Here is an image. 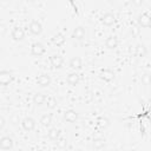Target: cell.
I'll return each instance as SVG.
<instances>
[{
	"instance_id": "cell-15",
	"label": "cell",
	"mask_w": 151,
	"mask_h": 151,
	"mask_svg": "<svg viewBox=\"0 0 151 151\" xmlns=\"http://www.w3.org/2000/svg\"><path fill=\"white\" fill-rule=\"evenodd\" d=\"M70 66H71V68H73L74 71L80 70V68H81V66H83L81 59H80L79 57H73V58L70 60Z\"/></svg>"
},
{
	"instance_id": "cell-13",
	"label": "cell",
	"mask_w": 151,
	"mask_h": 151,
	"mask_svg": "<svg viewBox=\"0 0 151 151\" xmlns=\"http://www.w3.org/2000/svg\"><path fill=\"white\" fill-rule=\"evenodd\" d=\"M37 83H38L39 86L46 87V86H48V85L51 84V78H50V76H47V74H40V76L37 78Z\"/></svg>"
},
{
	"instance_id": "cell-11",
	"label": "cell",
	"mask_w": 151,
	"mask_h": 151,
	"mask_svg": "<svg viewBox=\"0 0 151 151\" xmlns=\"http://www.w3.org/2000/svg\"><path fill=\"white\" fill-rule=\"evenodd\" d=\"M105 46L109 48V50H114L117 46H118V39L116 35H110L106 38L105 40Z\"/></svg>"
},
{
	"instance_id": "cell-6",
	"label": "cell",
	"mask_w": 151,
	"mask_h": 151,
	"mask_svg": "<svg viewBox=\"0 0 151 151\" xmlns=\"http://www.w3.org/2000/svg\"><path fill=\"white\" fill-rule=\"evenodd\" d=\"M12 80H13V76H12L11 72L5 71V70L0 72V84H1V85L6 86V85H8Z\"/></svg>"
},
{
	"instance_id": "cell-20",
	"label": "cell",
	"mask_w": 151,
	"mask_h": 151,
	"mask_svg": "<svg viewBox=\"0 0 151 151\" xmlns=\"http://www.w3.org/2000/svg\"><path fill=\"white\" fill-rule=\"evenodd\" d=\"M46 101V97L42 93H35L33 96V103L35 105H42Z\"/></svg>"
},
{
	"instance_id": "cell-3",
	"label": "cell",
	"mask_w": 151,
	"mask_h": 151,
	"mask_svg": "<svg viewBox=\"0 0 151 151\" xmlns=\"http://www.w3.org/2000/svg\"><path fill=\"white\" fill-rule=\"evenodd\" d=\"M21 126H22V129L25 131H28V132L29 131H33L35 129V120L33 118H31V117H26V118L22 119Z\"/></svg>"
},
{
	"instance_id": "cell-27",
	"label": "cell",
	"mask_w": 151,
	"mask_h": 151,
	"mask_svg": "<svg viewBox=\"0 0 151 151\" xmlns=\"http://www.w3.org/2000/svg\"><path fill=\"white\" fill-rule=\"evenodd\" d=\"M132 1H133V2H134V5H137V6H138V5H140V4L143 2V0H132Z\"/></svg>"
},
{
	"instance_id": "cell-19",
	"label": "cell",
	"mask_w": 151,
	"mask_h": 151,
	"mask_svg": "<svg viewBox=\"0 0 151 151\" xmlns=\"http://www.w3.org/2000/svg\"><path fill=\"white\" fill-rule=\"evenodd\" d=\"M52 41H53V44H54L55 46H61V45L65 44V37H64L61 33H57V34L53 37Z\"/></svg>"
},
{
	"instance_id": "cell-4",
	"label": "cell",
	"mask_w": 151,
	"mask_h": 151,
	"mask_svg": "<svg viewBox=\"0 0 151 151\" xmlns=\"http://www.w3.org/2000/svg\"><path fill=\"white\" fill-rule=\"evenodd\" d=\"M28 28H29V32L33 35H39L42 32V25L37 20H32L29 26H28Z\"/></svg>"
},
{
	"instance_id": "cell-24",
	"label": "cell",
	"mask_w": 151,
	"mask_h": 151,
	"mask_svg": "<svg viewBox=\"0 0 151 151\" xmlns=\"http://www.w3.org/2000/svg\"><path fill=\"white\" fill-rule=\"evenodd\" d=\"M47 104H48V107H54L55 105H57V100L54 99V98H48L47 99Z\"/></svg>"
},
{
	"instance_id": "cell-22",
	"label": "cell",
	"mask_w": 151,
	"mask_h": 151,
	"mask_svg": "<svg viewBox=\"0 0 151 151\" xmlns=\"http://www.w3.org/2000/svg\"><path fill=\"white\" fill-rule=\"evenodd\" d=\"M93 147L94 149H103V147H105V139H103V138H96V139H93Z\"/></svg>"
},
{
	"instance_id": "cell-8",
	"label": "cell",
	"mask_w": 151,
	"mask_h": 151,
	"mask_svg": "<svg viewBox=\"0 0 151 151\" xmlns=\"http://www.w3.org/2000/svg\"><path fill=\"white\" fill-rule=\"evenodd\" d=\"M13 147V139L8 136H4L0 139V149L2 150H8Z\"/></svg>"
},
{
	"instance_id": "cell-29",
	"label": "cell",
	"mask_w": 151,
	"mask_h": 151,
	"mask_svg": "<svg viewBox=\"0 0 151 151\" xmlns=\"http://www.w3.org/2000/svg\"><path fill=\"white\" fill-rule=\"evenodd\" d=\"M4 1H8V0H4Z\"/></svg>"
},
{
	"instance_id": "cell-26",
	"label": "cell",
	"mask_w": 151,
	"mask_h": 151,
	"mask_svg": "<svg viewBox=\"0 0 151 151\" xmlns=\"http://www.w3.org/2000/svg\"><path fill=\"white\" fill-rule=\"evenodd\" d=\"M4 126H5V119L4 117H0V130H2Z\"/></svg>"
},
{
	"instance_id": "cell-17",
	"label": "cell",
	"mask_w": 151,
	"mask_h": 151,
	"mask_svg": "<svg viewBox=\"0 0 151 151\" xmlns=\"http://www.w3.org/2000/svg\"><path fill=\"white\" fill-rule=\"evenodd\" d=\"M47 136H48V138L52 139V140H58V139L60 138V130L57 129V127H52V129L48 130Z\"/></svg>"
},
{
	"instance_id": "cell-10",
	"label": "cell",
	"mask_w": 151,
	"mask_h": 151,
	"mask_svg": "<svg viewBox=\"0 0 151 151\" xmlns=\"http://www.w3.org/2000/svg\"><path fill=\"white\" fill-rule=\"evenodd\" d=\"M101 22L105 26H112L116 22V15L113 13H105L101 18Z\"/></svg>"
},
{
	"instance_id": "cell-28",
	"label": "cell",
	"mask_w": 151,
	"mask_h": 151,
	"mask_svg": "<svg viewBox=\"0 0 151 151\" xmlns=\"http://www.w3.org/2000/svg\"><path fill=\"white\" fill-rule=\"evenodd\" d=\"M106 1H113V0H106Z\"/></svg>"
},
{
	"instance_id": "cell-9",
	"label": "cell",
	"mask_w": 151,
	"mask_h": 151,
	"mask_svg": "<svg viewBox=\"0 0 151 151\" xmlns=\"http://www.w3.org/2000/svg\"><path fill=\"white\" fill-rule=\"evenodd\" d=\"M50 63H51V65H52L54 68H60V67L63 66V64H64V59H63V57L59 55V54H53V55L50 58Z\"/></svg>"
},
{
	"instance_id": "cell-2",
	"label": "cell",
	"mask_w": 151,
	"mask_h": 151,
	"mask_svg": "<svg viewBox=\"0 0 151 151\" xmlns=\"http://www.w3.org/2000/svg\"><path fill=\"white\" fill-rule=\"evenodd\" d=\"M137 21H138V25H139L140 27H144V28L151 27V17H150L149 14H146V13L139 14Z\"/></svg>"
},
{
	"instance_id": "cell-21",
	"label": "cell",
	"mask_w": 151,
	"mask_h": 151,
	"mask_svg": "<svg viewBox=\"0 0 151 151\" xmlns=\"http://www.w3.org/2000/svg\"><path fill=\"white\" fill-rule=\"evenodd\" d=\"M40 123H41L42 126H50V125L52 124V114L46 113V114L41 116V118H40Z\"/></svg>"
},
{
	"instance_id": "cell-23",
	"label": "cell",
	"mask_w": 151,
	"mask_h": 151,
	"mask_svg": "<svg viewBox=\"0 0 151 151\" xmlns=\"http://www.w3.org/2000/svg\"><path fill=\"white\" fill-rule=\"evenodd\" d=\"M140 79H142V84L145 85V86H147V85L151 84V76L149 73H144Z\"/></svg>"
},
{
	"instance_id": "cell-14",
	"label": "cell",
	"mask_w": 151,
	"mask_h": 151,
	"mask_svg": "<svg viewBox=\"0 0 151 151\" xmlns=\"http://www.w3.org/2000/svg\"><path fill=\"white\" fill-rule=\"evenodd\" d=\"M147 53V48L145 47L144 44H137L134 47V54L137 57H145Z\"/></svg>"
},
{
	"instance_id": "cell-12",
	"label": "cell",
	"mask_w": 151,
	"mask_h": 151,
	"mask_svg": "<svg viewBox=\"0 0 151 151\" xmlns=\"http://www.w3.org/2000/svg\"><path fill=\"white\" fill-rule=\"evenodd\" d=\"M64 119L66 122H68V123H74L78 119V113L74 110H67L64 113Z\"/></svg>"
},
{
	"instance_id": "cell-25",
	"label": "cell",
	"mask_w": 151,
	"mask_h": 151,
	"mask_svg": "<svg viewBox=\"0 0 151 151\" xmlns=\"http://www.w3.org/2000/svg\"><path fill=\"white\" fill-rule=\"evenodd\" d=\"M58 140H59V142H57L58 147H65V146H66V144H67V143H66V140H65V139H60V138H59Z\"/></svg>"
},
{
	"instance_id": "cell-16",
	"label": "cell",
	"mask_w": 151,
	"mask_h": 151,
	"mask_svg": "<svg viewBox=\"0 0 151 151\" xmlns=\"http://www.w3.org/2000/svg\"><path fill=\"white\" fill-rule=\"evenodd\" d=\"M66 81H67L70 85L76 86V85L79 83V74H78L77 72H72V73H70V74L67 76V78H66Z\"/></svg>"
},
{
	"instance_id": "cell-1",
	"label": "cell",
	"mask_w": 151,
	"mask_h": 151,
	"mask_svg": "<svg viewBox=\"0 0 151 151\" xmlns=\"http://www.w3.org/2000/svg\"><path fill=\"white\" fill-rule=\"evenodd\" d=\"M45 52H46V48H45L44 44H41V42H34V44H32V46H31V53L33 55L40 57Z\"/></svg>"
},
{
	"instance_id": "cell-18",
	"label": "cell",
	"mask_w": 151,
	"mask_h": 151,
	"mask_svg": "<svg viewBox=\"0 0 151 151\" xmlns=\"http://www.w3.org/2000/svg\"><path fill=\"white\" fill-rule=\"evenodd\" d=\"M113 72L111 71V70H101L100 71V78L101 79H104V80H106V81H110V80H112L113 79Z\"/></svg>"
},
{
	"instance_id": "cell-7",
	"label": "cell",
	"mask_w": 151,
	"mask_h": 151,
	"mask_svg": "<svg viewBox=\"0 0 151 151\" xmlns=\"http://www.w3.org/2000/svg\"><path fill=\"white\" fill-rule=\"evenodd\" d=\"M85 34H86L85 28L83 26H77L72 32V38L76 40H83L85 38Z\"/></svg>"
},
{
	"instance_id": "cell-5",
	"label": "cell",
	"mask_w": 151,
	"mask_h": 151,
	"mask_svg": "<svg viewBox=\"0 0 151 151\" xmlns=\"http://www.w3.org/2000/svg\"><path fill=\"white\" fill-rule=\"evenodd\" d=\"M11 35L13 38V40L15 41H21L25 38V31L21 27H14L11 32Z\"/></svg>"
}]
</instances>
